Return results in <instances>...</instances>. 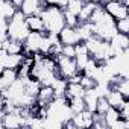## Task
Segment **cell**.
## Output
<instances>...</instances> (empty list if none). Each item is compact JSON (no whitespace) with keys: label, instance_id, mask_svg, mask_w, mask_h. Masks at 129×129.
Returning <instances> with one entry per match:
<instances>
[{"label":"cell","instance_id":"cell-1","mask_svg":"<svg viewBox=\"0 0 129 129\" xmlns=\"http://www.w3.org/2000/svg\"><path fill=\"white\" fill-rule=\"evenodd\" d=\"M40 17L43 20L44 30L49 34H59L61 29L66 26V21H64V9L56 6V5H46L41 9Z\"/></svg>","mask_w":129,"mask_h":129},{"label":"cell","instance_id":"cell-2","mask_svg":"<svg viewBox=\"0 0 129 129\" xmlns=\"http://www.w3.org/2000/svg\"><path fill=\"white\" fill-rule=\"evenodd\" d=\"M24 18H26V15L20 9H17L15 14L8 20V37L11 40H17V41H21L23 43L26 40V37L29 35L30 30L26 26Z\"/></svg>","mask_w":129,"mask_h":129},{"label":"cell","instance_id":"cell-3","mask_svg":"<svg viewBox=\"0 0 129 129\" xmlns=\"http://www.w3.org/2000/svg\"><path fill=\"white\" fill-rule=\"evenodd\" d=\"M55 61H56V66H58V72H59V76L64 78V79H69L72 78L75 73H78V67H76V62H75V58H67L64 55H56L55 56Z\"/></svg>","mask_w":129,"mask_h":129},{"label":"cell","instance_id":"cell-4","mask_svg":"<svg viewBox=\"0 0 129 129\" xmlns=\"http://www.w3.org/2000/svg\"><path fill=\"white\" fill-rule=\"evenodd\" d=\"M103 9L114 18V20H120L127 17V6L120 3L118 0H109V2L103 3Z\"/></svg>","mask_w":129,"mask_h":129},{"label":"cell","instance_id":"cell-5","mask_svg":"<svg viewBox=\"0 0 129 129\" xmlns=\"http://www.w3.org/2000/svg\"><path fill=\"white\" fill-rule=\"evenodd\" d=\"M93 120H94V112L88 109H82L81 112H76L72 117V121L75 123L76 127H91Z\"/></svg>","mask_w":129,"mask_h":129},{"label":"cell","instance_id":"cell-6","mask_svg":"<svg viewBox=\"0 0 129 129\" xmlns=\"http://www.w3.org/2000/svg\"><path fill=\"white\" fill-rule=\"evenodd\" d=\"M46 6L43 0H23L20 6V11L27 17V15H40L41 9Z\"/></svg>","mask_w":129,"mask_h":129},{"label":"cell","instance_id":"cell-7","mask_svg":"<svg viewBox=\"0 0 129 129\" xmlns=\"http://www.w3.org/2000/svg\"><path fill=\"white\" fill-rule=\"evenodd\" d=\"M58 37H59V41L62 44H73L75 46L81 41L76 27H69V26H64L61 29V32L58 34Z\"/></svg>","mask_w":129,"mask_h":129},{"label":"cell","instance_id":"cell-8","mask_svg":"<svg viewBox=\"0 0 129 129\" xmlns=\"http://www.w3.org/2000/svg\"><path fill=\"white\" fill-rule=\"evenodd\" d=\"M2 123H3V127H20V126H24V118L18 114V111L5 112Z\"/></svg>","mask_w":129,"mask_h":129},{"label":"cell","instance_id":"cell-9","mask_svg":"<svg viewBox=\"0 0 129 129\" xmlns=\"http://www.w3.org/2000/svg\"><path fill=\"white\" fill-rule=\"evenodd\" d=\"M97 99H99V94L96 91V88H87L85 90V94H84V103H85V109L91 111V112H96V105H97Z\"/></svg>","mask_w":129,"mask_h":129},{"label":"cell","instance_id":"cell-10","mask_svg":"<svg viewBox=\"0 0 129 129\" xmlns=\"http://www.w3.org/2000/svg\"><path fill=\"white\" fill-rule=\"evenodd\" d=\"M23 58H24L23 53H6V56H5V59H3L2 64H3L5 69H14V70H17L21 66Z\"/></svg>","mask_w":129,"mask_h":129},{"label":"cell","instance_id":"cell-11","mask_svg":"<svg viewBox=\"0 0 129 129\" xmlns=\"http://www.w3.org/2000/svg\"><path fill=\"white\" fill-rule=\"evenodd\" d=\"M105 97H106V100H108L109 106H112V108H117V109H118V108L123 105V102L126 100V97H124V96H123L120 91H117V90H114V88H111Z\"/></svg>","mask_w":129,"mask_h":129},{"label":"cell","instance_id":"cell-12","mask_svg":"<svg viewBox=\"0 0 129 129\" xmlns=\"http://www.w3.org/2000/svg\"><path fill=\"white\" fill-rule=\"evenodd\" d=\"M24 21L30 32H43L44 30V24H43V20L40 15H27L24 18Z\"/></svg>","mask_w":129,"mask_h":129},{"label":"cell","instance_id":"cell-13","mask_svg":"<svg viewBox=\"0 0 129 129\" xmlns=\"http://www.w3.org/2000/svg\"><path fill=\"white\" fill-rule=\"evenodd\" d=\"M97 5H99V3H93V2H84V6H82L81 12L78 14V20H79V23L88 21V20H90V17H91V14H93V11L97 8Z\"/></svg>","mask_w":129,"mask_h":129},{"label":"cell","instance_id":"cell-14","mask_svg":"<svg viewBox=\"0 0 129 129\" xmlns=\"http://www.w3.org/2000/svg\"><path fill=\"white\" fill-rule=\"evenodd\" d=\"M17 78H18L17 70H14V69H5V70L2 72V75H0V82H2L3 88H6V87H9Z\"/></svg>","mask_w":129,"mask_h":129},{"label":"cell","instance_id":"cell-15","mask_svg":"<svg viewBox=\"0 0 129 129\" xmlns=\"http://www.w3.org/2000/svg\"><path fill=\"white\" fill-rule=\"evenodd\" d=\"M67 79L64 78H56L55 82L52 84V88H53V94L55 97H62L64 94H66V90H67Z\"/></svg>","mask_w":129,"mask_h":129},{"label":"cell","instance_id":"cell-16","mask_svg":"<svg viewBox=\"0 0 129 129\" xmlns=\"http://www.w3.org/2000/svg\"><path fill=\"white\" fill-rule=\"evenodd\" d=\"M109 43L112 46H117L120 49H127L129 47V38H127V34H120V32H115L112 35V38L109 40Z\"/></svg>","mask_w":129,"mask_h":129},{"label":"cell","instance_id":"cell-17","mask_svg":"<svg viewBox=\"0 0 129 129\" xmlns=\"http://www.w3.org/2000/svg\"><path fill=\"white\" fill-rule=\"evenodd\" d=\"M118 118H121V117H120V111H118L117 108H112V106H109L108 111L103 114V120H105L106 127H111Z\"/></svg>","mask_w":129,"mask_h":129},{"label":"cell","instance_id":"cell-18","mask_svg":"<svg viewBox=\"0 0 129 129\" xmlns=\"http://www.w3.org/2000/svg\"><path fill=\"white\" fill-rule=\"evenodd\" d=\"M69 106H70V109H72L73 114L81 112L82 109H85L84 97H72V99H69Z\"/></svg>","mask_w":129,"mask_h":129},{"label":"cell","instance_id":"cell-19","mask_svg":"<svg viewBox=\"0 0 129 129\" xmlns=\"http://www.w3.org/2000/svg\"><path fill=\"white\" fill-rule=\"evenodd\" d=\"M82 6H84V0H70V2L67 3V6L64 8V9L69 11V12L73 14V15H78V14L81 12Z\"/></svg>","mask_w":129,"mask_h":129},{"label":"cell","instance_id":"cell-20","mask_svg":"<svg viewBox=\"0 0 129 129\" xmlns=\"http://www.w3.org/2000/svg\"><path fill=\"white\" fill-rule=\"evenodd\" d=\"M15 8L8 2V0H5V3H3V6H2V9H0V14H2V17L3 18H6V20H9L14 14H15Z\"/></svg>","mask_w":129,"mask_h":129},{"label":"cell","instance_id":"cell-21","mask_svg":"<svg viewBox=\"0 0 129 129\" xmlns=\"http://www.w3.org/2000/svg\"><path fill=\"white\" fill-rule=\"evenodd\" d=\"M88 58H90V55H88V53H81V55H76V56H75V62H76L78 72H81V73L84 72V69H85V64H87Z\"/></svg>","mask_w":129,"mask_h":129},{"label":"cell","instance_id":"cell-22","mask_svg":"<svg viewBox=\"0 0 129 129\" xmlns=\"http://www.w3.org/2000/svg\"><path fill=\"white\" fill-rule=\"evenodd\" d=\"M115 29H117V32H120V34H127V32H129V17L115 20Z\"/></svg>","mask_w":129,"mask_h":129},{"label":"cell","instance_id":"cell-23","mask_svg":"<svg viewBox=\"0 0 129 129\" xmlns=\"http://www.w3.org/2000/svg\"><path fill=\"white\" fill-rule=\"evenodd\" d=\"M64 21H66V26H69V27H76L79 24L78 15H73L66 9H64Z\"/></svg>","mask_w":129,"mask_h":129},{"label":"cell","instance_id":"cell-24","mask_svg":"<svg viewBox=\"0 0 129 129\" xmlns=\"http://www.w3.org/2000/svg\"><path fill=\"white\" fill-rule=\"evenodd\" d=\"M108 108H109V103H108L106 97H99L97 99V105H96V112L100 114V115H103L108 111Z\"/></svg>","mask_w":129,"mask_h":129},{"label":"cell","instance_id":"cell-25","mask_svg":"<svg viewBox=\"0 0 129 129\" xmlns=\"http://www.w3.org/2000/svg\"><path fill=\"white\" fill-rule=\"evenodd\" d=\"M61 55L67 56V58H75V56H76V50H75V46H73V44H62V50H61Z\"/></svg>","mask_w":129,"mask_h":129},{"label":"cell","instance_id":"cell-26","mask_svg":"<svg viewBox=\"0 0 129 129\" xmlns=\"http://www.w3.org/2000/svg\"><path fill=\"white\" fill-rule=\"evenodd\" d=\"M85 90L87 88H93L94 85H96V81L94 79H91L90 76H85V75H82V79H81V82H79Z\"/></svg>","mask_w":129,"mask_h":129},{"label":"cell","instance_id":"cell-27","mask_svg":"<svg viewBox=\"0 0 129 129\" xmlns=\"http://www.w3.org/2000/svg\"><path fill=\"white\" fill-rule=\"evenodd\" d=\"M46 5H55V0H44Z\"/></svg>","mask_w":129,"mask_h":129},{"label":"cell","instance_id":"cell-28","mask_svg":"<svg viewBox=\"0 0 129 129\" xmlns=\"http://www.w3.org/2000/svg\"><path fill=\"white\" fill-rule=\"evenodd\" d=\"M3 115H5V111L0 108V121H2V118H3Z\"/></svg>","mask_w":129,"mask_h":129},{"label":"cell","instance_id":"cell-29","mask_svg":"<svg viewBox=\"0 0 129 129\" xmlns=\"http://www.w3.org/2000/svg\"><path fill=\"white\" fill-rule=\"evenodd\" d=\"M84 2H93V3H100V0H84Z\"/></svg>","mask_w":129,"mask_h":129},{"label":"cell","instance_id":"cell-30","mask_svg":"<svg viewBox=\"0 0 129 129\" xmlns=\"http://www.w3.org/2000/svg\"><path fill=\"white\" fill-rule=\"evenodd\" d=\"M106 2H109V0H100V3H106Z\"/></svg>","mask_w":129,"mask_h":129},{"label":"cell","instance_id":"cell-31","mask_svg":"<svg viewBox=\"0 0 129 129\" xmlns=\"http://www.w3.org/2000/svg\"><path fill=\"white\" fill-rule=\"evenodd\" d=\"M43 2H44V0H43Z\"/></svg>","mask_w":129,"mask_h":129}]
</instances>
